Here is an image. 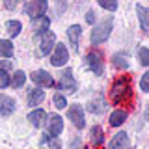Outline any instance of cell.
Listing matches in <instances>:
<instances>
[{
  "label": "cell",
  "instance_id": "obj_1",
  "mask_svg": "<svg viewBox=\"0 0 149 149\" xmlns=\"http://www.w3.org/2000/svg\"><path fill=\"white\" fill-rule=\"evenodd\" d=\"M132 99V86H130V77L123 74L119 77L118 80L112 84V90H110V101L114 104H123Z\"/></svg>",
  "mask_w": 149,
  "mask_h": 149
},
{
  "label": "cell",
  "instance_id": "obj_2",
  "mask_svg": "<svg viewBox=\"0 0 149 149\" xmlns=\"http://www.w3.org/2000/svg\"><path fill=\"white\" fill-rule=\"evenodd\" d=\"M112 26H114V19H112V17H106L102 22H99V24H97V26L91 30V43H93V45L104 43V41L110 37Z\"/></svg>",
  "mask_w": 149,
  "mask_h": 149
},
{
  "label": "cell",
  "instance_id": "obj_3",
  "mask_svg": "<svg viewBox=\"0 0 149 149\" xmlns=\"http://www.w3.org/2000/svg\"><path fill=\"white\" fill-rule=\"evenodd\" d=\"M47 8H49L47 0H30V2H26L24 6H22V9H24V15L32 17V19L45 17Z\"/></svg>",
  "mask_w": 149,
  "mask_h": 149
},
{
  "label": "cell",
  "instance_id": "obj_4",
  "mask_svg": "<svg viewBox=\"0 0 149 149\" xmlns=\"http://www.w3.org/2000/svg\"><path fill=\"white\" fill-rule=\"evenodd\" d=\"M86 63L97 77H101V74L104 73V60H102V54L99 50H90V52L86 54Z\"/></svg>",
  "mask_w": 149,
  "mask_h": 149
},
{
  "label": "cell",
  "instance_id": "obj_5",
  "mask_svg": "<svg viewBox=\"0 0 149 149\" xmlns=\"http://www.w3.org/2000/svg\"><path fill=\"white\" fill-rule=\"evenodd\" d=\"M69 60V52H67V47L63 43H56L52 54H50V63L54 65V67H62V65L67 63Z\"/></svg>",
  "mask_w": 149,
  "mask_h": 149
},
{
  "label": "cell",
  "instance_id": "obj_6",
  "mask_svg": "<svg viewBox=\"0 0 149 149\" xmlns=\"http://www.w3.org/2000/svg\"><path fill=\"white\" fill-rule=\"evenodd\" d=\"M54 47H56V36H54V32H50V30H47L43 32V34L39 36V52L47 56V54H50L54 50Z\"/></svg>",
  "mask_w": 149,
  "mask_h": 149
},
{
  "label": "cell",
  "instance_id": "obj_7",
  "mask_svg": "<svg viewBox=\"0 0 149 149\" xmlns=\"http://www.w3.org/2000/svg\"><path fill=\"white\" fill-rule=\"evenodd\" d=\"M67 118L71 119V123L77 129H84L86 127V119H84V108L80 104H71L67 110Z\"/></svg>",
  "mask_w": 149,
  "mask_h": 149
},
{
  "label": "cell",
  "instance_id": "obj_8",
  "mask_svg": "<svg viewBox=\"0 0 149 149\" xmlns=\"http://www.w3.org/2000/svg\"><path fill=\"white\" fill-rule=\"evenodd\" d=\"M30 78L34 80L39 88H50V86H54V78H52V74H50L49 71H43V69H39V71H34L30 74Z\"/></svg>",
  "mask_w": 149,
  "mask_h": 149
},
{
  "label": "cell",
  "instance_id": "obj_9",
  "mask_svg": "<svg viewBox=\"0 0 149 149\" xmlns=\"http://www.w3.org/2000/svg\"><path fill=\"white\" fill-rule=\"evenodd\" d=\"M58 88L60 90H65V91H74L77 90V82H74V77H73V71L71 69H65L60 77V82H58Z\"/></svg>",
  "mask_w": 149,
  "mask_h": 149
},
{
  "label": "cell",
  "instance_id": "obj_10",
  "mask_svg": "<svg viewBox=\"0 0 149 149\" xmlns=\"http://www.w3.org/2000/svg\"><path fill=\"white\" fill-rule=\"evenodd\" d=\"M47 118H49V114H47L45 110H41V108H36V110H32L30 114H28V121H30L32 127H36V129L43 127V123H45Z\"/></svg>",
  "mask_w": 149,
  "mask_h": 149
},
{
  "label": "cell",
  "instance_id": "obj_11",
  "mask_svg": "<svg viewBox=\"0 0 149 149\" xmlns=\"http://www.w3.org/2000/svg\"><path fill=\"white\" fill-rule=\"evenodd\" d=\"M108 149H129V134L123 132V130H119V132L110 140Z\"/></svg>",
  "mask_w": 149,
  "mask_h": 149
},
{
  "label": "cell",
  "instance_id": "obj_12",
  "mask_svg": "<svg viewBox=\"0 0 149 149\" xmlns=\"http://www.w3.org/2000/svg\"><path fill=\"white\" fill-rule=\"evenodd\" d=\"M62 129H63V121L60 116H50L49 118V136L50 138H58L60 136V132H62Z\"/></svg>",
  "mask_w": 149,
  "mask_h": 149
},
{
  "label": "cell",
  "instance_id": "obj_13",
  "mask_svg": "<svg viewBox=\"0 0 149 149\" xmlns=\"http://www.w3.org/2000/svg\"><path fill=\"white\" fill-rule=\"evenodd\" d=\"M17 102L8 95H0V116H11L15 112Z\"/></svg>",
  "mask_w": 149,
  "mask_h": 149
},
{
  "label": "cell",
  "instance_id": "obj_14",
  "mask_svg": "<svg viewBox=\"0 0 149 149\" xmlns=\"http://www.w3.org/2000/svg\"><path fill=\"white\" fill-rule=\"evenodd\" d=\"M136 13H138V19H140L143 34L149 36V8H143L142 4H136Z\"/></svg>",
  "mask_w": 149,
  "mask_h": 149
},
{
  "label": "cell",
  "instance_id": "obj_15",
  "mask_svg": "<svg viewBox=\"0 0 149 149\" xmlns=\"http://www.w3.org/2000/svg\"><path fill=\"white\" fill-rule=\"evenodd\" d=\"M80 36H82V28L80 24H73V26H69V30H67V37H69V43H71V47L74 50L78 49V41H80Z\"/></svg>",
  "mask_w": 149,
  "mask_h": 149
},
{
  "label": "cell",
  "instance_id": "obj_16",
  "mask_svg": "<svg viewBox=\"0 0 149 149\" xmlns=\"http://www.w3.org/2000/svg\"><path fill=\"white\" fill-rule=\"evenodd\" d=\"M127 110H123V108H118V110H114L110 114V125L112 127H119V125H123L125 121H127Z\"/></svg>",
  "mask_w": 149,
  "mask_h": 149
},
{
  "label": "cell",
  "instance_id": "obj_17",
  "mask_svg": "<svg viewBox=\"0 0 149 149\" xmlns=\"http://www.w3.org/2000/svg\"><path fill=\"white\" fill-rule=\"evenodd\" d=\"M49 26H50V19L49 17L34 19V22H32V30H34L36 34H43V32L49 30Z\"/></svg>",
  "mask_w": 149,
  "mask_h": 149
},
{
  "label": "cell",
  "instance_id": "obj_18",
  "mask_svg": "<svg viewBox=\"0 0 149 149\" xmlns=\"http://www.w3.org/2000/svg\"><path fill=\"white\" fill-rule=\"evenodd\" d=\"M45 99V91L39 90V88H34V90L28 91V104L30 106H37L41 104V101Z\"/></svg>",
  "mask_w": 149,
  "mask_h": 149
},
{
  "label": "cell",
  "instance_id": "obj_19",
  "mask_svg": "<svg viewBox=\"0 0 149 149\" xmlns=\"http://www.w3.org/2000/svg\"><path fill=\"white\" fill-rule=\"evenodd\" d=\"M104 108H106V104H104V101H102V97H97V99L88 102V110H90L91 114H101V112H104Z\"/></svg>",
  "mask_w": 149,
  "mask_h": 149
},
{
  "label": "cell",
  "instance_id": "obj_20",
  "mask_svg": "<svg viewBox=\"0 0 149 149\" xmlns=\"http://www.w3.org/2000/svg\"><path fill=\"white\" fill-rule=\"evenodd\" d=\"M90 132H91V142L95 143V146H101V143L104 142V132H102V129L99 125H93L90 129Z\"/></svg>",
  "mask_w": 149,
  "mask_h": 149
},
{
  "label": "cell",
  "instance_id": "obj_21",
  "mask_svg": "<svg viewBox=\"0 0 149 149\" xmlns=\"http://www.w3.org/2000/svg\"><path fill=\"white\" fill-rule=\"evenodd\" d=\"M0 56L2 58H11L13 56V43L9 39H0Z\"/></svg>",
  "mask_w": 149,
  "mask_h": 149
},
{
  "label": "cell",
  "instance_id": "obj_22",
  "mask_svg": "<svg viewBox=\"0 0 149 149\" xmlns=\"http://www.w3.org/2000/svg\"><path fill=\"white\" fill-rule=\"evenodd\" d=\"M21 30H22L21 21H8V22H6V32L9 34V37L19 36V34H21Z\"/></svg>",
  "mask_w": 149,
  "mask_h": 149
},
{
  "label": "cell",
  "instance_id": "obj_23",
  "mask_svg": "<svg viewBox=\"0 0 149 149\" xmlns=\"http://www.w3.org/2000/svg\"><path fill=\"white\" fill-rule=\"evenodd\" d=\"M24 82H26V73L21 71V69H17L15 74H13V78H11V86L13 88H22Z\"/></svg>",
  "mask_w": 149,
  "mask_h": 149
},
{
  "label": "cell",
  "instance_id": "obj_24",
  "mask_svg": "<svg viewBox=\"0 0 149 149\" xmlns=\"http://www.w3.org/2000/svg\"><path fill=\"white\" fill-rule=\"evenodd\" d=\"M112 63L119 69H127L129 67V62H127V56L125 54H114L112 56Z\"/></svg>",
  "mask_w": 149,
  "mask_h": 149
},
{
  "label": "cell",
  "instance_id": "obj_25",
  "mask_svg": "<svg viewBox=\"0 0 149 149\" xmlns=\"http://www.w3.org/2000/svg\"><path fill=\"white\" fill-rule=\"evenodd\" d=\"M138 60H140V63H142V65L149 67V49H146V47L138 49Z\"/></svg>",
  "mask_w": 149,
  "mask_h": 149
},
{
  "label": "cell",
  "instance_id": "obj_26",
  "mask_svg": "<svg viewBox=\"0 0 149 149\" xmlns=\"http://www.w3.org/2000/svg\"><path fill=\"white\" fill-rule=\"evenodd\" d=\"M52 102H54V106L56 108H65V106H67V99H65L63 95H60V93H56V95L52 97Z\"/></svg>",
  "mask_w": 149,
  "mask_h": 149
},
{
  "label": "cell",
  "instance_id": "obj_27",
  "mask_svg": "<svg viewBox=\"0 0 149 149\" xmlns=\"http://www.w3.org/2000/svg\"><path fill=\"white\" fill-rule=\"evenodd\" d=\"M43 142H47L50 146V149H62V143H60L58 138H50V136H43Z\"/></svg>",
  "mask_w": 149,
  "mask_h": 149
},
{
  "label": "cell",
  "instance_id": "obj_28",
  "mask_svg": "<svg viewBox=\"0 0 149 149\" xmlns=\"http://www.w3.org/2000/svg\"><path fill=\"white\" fill-rule=\"evenodd\" d=\"M140 90L149 93V71L146 74H142V78H140Z\"/></svg>",
  "mask_w": 149,
  "mask_h": 149
},
{
  "label": "cell",
  "instance_id": "obj_29",
  "mask_svg": "<svg viewBox=\"0 0 149 149\" xmlns=\"http://www.w3.org/2000/svg\"><path fill=\"white\" fill-rule=\"evenodd\" d=\"M99 6L102 9H108V11H116L118 9V2H106V0H99Z\"/></svg>",
  "mask_w": 149,
  "mask_h": 149
},
{
  "label": "cell",
  "instance_id": "obj_30",
  "mask_svg": "<svg viewBox=\"0 0 149 149\" xmlns=\"http://www.w3.org/2000/svg\"><path fill=\"white\" fill-rule=\"evenodd\" d=\"M9 84H11V80H9L8 71H0V88H6Z\"/></svg>",
  "mask_w": 149,
  "mask_h": 149
},
{
  "label": "cell",
  "instance_id": "obj_31",
  "mask_svg": "<svg viewBox=\"0 0 149 149\" xmlns=\"http://www.w3.org/2000/svg\"><path fill=\"white\" fill-rule=\"evenodd\" d=\"M86 22H88V24H95V11L90 9V11L86 13Z\"/></svg>",
  "mask_w": 149,
  "mask_h": 149
},
{
  "label": "cell",
  "instance_id": "obj_32",
  "mask_svg": "<svg viewBox=\"0 0 149 149\" xmlns=\"http://www.w3.org/2000/svg\"><path fill=\"white\" fill-rule=\"evenodd\" d=\"M9 67H11V63H9V62H0V71H8Z\"/></svg>",
  "mask_w": 149,
  "mask_h": 149
},
{
  "label": "cell",
  "instance_id": "obj_33",
  "mask_svg": "<svg viewBox=\"0 0 149 149\" xmlns=\"http://www.w3.org/2000/svg\"><path fill=\"white\" fill-rule=\"evenodd\" d=\"M4 6H6L8 9H13V8H17V0H15V2H6Z\"/></svg>",
  "mask_w": 149,
  "mask_h": 149
},
{
  "label": "cell",
  "instance_id": "obj_34",
  "mask_svg": "<svg viewBox=\"0 0 149 149\" xmlns=\"http://www.w3.org/2000/svg\"><path fill=\"white\" fill-rule=\"evenodd\" d=\"M143 119L149 121V102H147V106H146V112H143Z\"/></svg>",
  "mask_w": 149,
  "mask_h": 149
},
{
  "label": "cell",
  "instance_id": "obj_35",
  "mask_svg": "<svg viewBox=\"0 0 149 149\" xmlns=\"http://www.w3.org/2000/svg\"><path fill=\"white\" fill-rule=\"evenodd\" d=\"M73 149H74V142H73Z\"/></svg>",
  "mask_w": 149,
  "mask_h": 149
}]
</instances>
